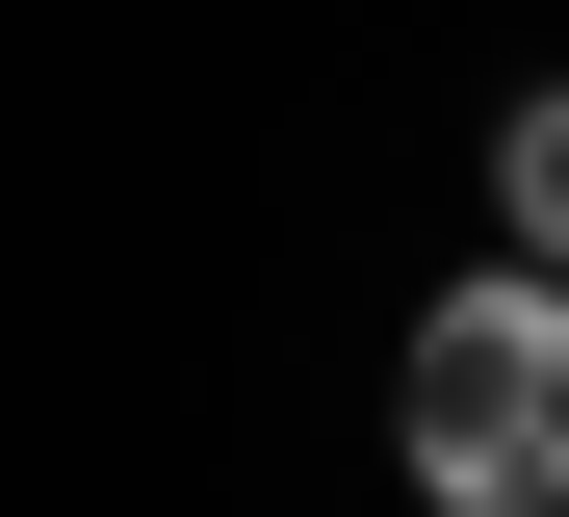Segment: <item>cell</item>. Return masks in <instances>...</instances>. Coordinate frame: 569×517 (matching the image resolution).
<instances>
[{"label":"cell","mask_w":569,"mask_h":517,"mask_svg":"<svg viewBox=\"0 0 569 517\" xmlns=\"http://www.w3.org/2000/svg\"><path fill=\"white\" fill-rule=\"evenodd\" d=\"M389 466L440 517H569V285L492 259V285H440L415 310V362H389Z\"/></svg>","instance_id":"6da1fadb"},{"label":"cell","mask_w":569,"mask_h":517,"mask_svg":"<svg viewBox=\"0 0 569 517\" xmlns=\"http://www.w3.org/2000/svg\"><path fill=\"white\" fill-rule=\"evenodd\" d=\"M492 233H518V259L569 285V78H543V103H518V130H492Z\"/></svg>","instance_id":"7a4b0ae2"}]
</instances>
